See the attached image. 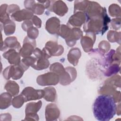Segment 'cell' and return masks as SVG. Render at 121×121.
Wrapping results in <instances>:
<instances>
[{"label":"cell","mask_w":121,"mask_h":121,"mask_svg":"<svg viewBox=\"0 0 121 121\" xmlns=\"http://www.w3.org/2000/svg\"><path fill=\"white\" fill-rule=\"evenodd\" d=\"M115 103V99L110 95H98L93 105V112L95 117L100 121L110 120L116 112Z\"/></svg>","instance_id":"6da1fadb"},{"label":"cell","mask_w":121,"mask_h":121,"mask_svg":"<svg viewBox=\"0 0 121 121\" xmlns=\"http://www.w3.org/2000/svg\"><path fill=\"white\" fill-rule=\"evenodd\" d=\"M23 91L31 94L29 95H23L25 101L27 102L32 100H37L40 99L44 95V91L43 90H35L31 87H27L25 88Z\"/></svg>","instance_id":"7a4b0ae2"},{"label":"cell","mask_w":121,"mask_h":121,"mask_svg":"<svg viewBox=\"0 0 121 121\" xmlns=\"http://www.w3.org/2000/svg\"><path fill=\"white\" fill-rule=\"evenodd\" d=\"M3 57L7 59L10 64L17 65L19 63V54L16 52L15 49H10L3 54Z\"/></svg>","instance_id":"3957f363"},{"label":"cell","mask_w":121,"mask_h":121,"mask_svg":"<svg viewBox=\"0 0 121 121\" xmlns=\"http://www.w3.org/2000/svg\"><path fill=\"white\" fill-rule=\"evenodd\" d=\"M53 2L51 8L52 10L56 14L59 15V16H62L67 12L68 8L67 6L60 8L65 4L62 1H53Z\"/></svg>","instance_id":"277c9868"},{"label":"cell","mask_w":121,"mask_h":121,"mask_svg":"<svg viewBox=\"0 0 121 121\" xmlns=\"http://www.w3.org/2000/svg\"><path fill=\"white\" fill-rule=\"evenodd\" d=\"M34 46H35V45H32V43H24V45L22 48L20 50V54L22 56L28 57L32 54L34 51Z\"/></svg>","instance_id":"5b68a950"},{"label":"cell","mask_w":121,"mask_h":121,"mask_svg":"<svg viewBox=\"0 0 121 121\" xmlns=\"http://www.w3.org/2000/svg\"><path fill=\"white\" fill-rule=\"evenodd\" d=\"M49 62L46 59L44 58H39V60L36 62V64L32 66V67L36 69L40 70L46 69L49 66Z\"/></svg>","instance_id":"8992f818"}]
</instances>
